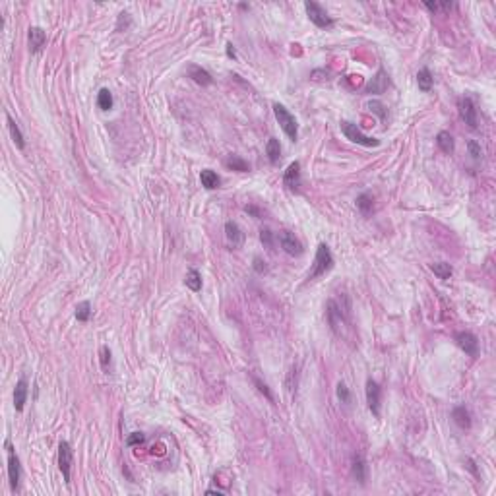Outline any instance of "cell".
<instances>
[{
  "label": "cell",
  "instance_id": "cell-1",
  "mask_svg": "<svg viewBox=\"0 0 496 496\" xmlns=\"http://www.w3.org/2000/svg\"><path fill=\"white\" fill-rule=\"evenodd\" d=\"M333 268V256H331V250L328 248V244H318L316 248V258H314V268L312 272L308 273V279H316L324 273H328Z\"/></svg>",
  "mask_w": 496,
  "mask_h": 496
},
{
  "label": "cell",
  "instance_id": "cell-2",
  "mask_svg": "<svg viewBox=\"0 0 496 496\" xmlns=\"http://www.w3.org/2000/svg\"><path fill=\"white\" fill-rule=\"evenodd\" d=\"M273 115H275V118H277L279 126L283 128V132L289 136V140H291V142H297V138H299V126H297L295 117L285 109V105H281V103H273Z\"/></svg>",
  "mask_w": 496,
  "mask_h": 496
},
{
  "label": "cell",
  "instance_id": "cell-3",
  "mask_svg": "<svg viewBox=\"0 0 496 496\" xmlns=\"http://www.w3.org/2000/svg\"><path fill=\"white\" fill-rule=\"evenodd\" d=\"M341 132L345 134V138H347V140L355 142V144H359V146H364V147L380 146V140H376V138H370V136H364L359 128H357V124H353V122H349V120H343V122H341Z\"/></svg>",
  "mask_w": 496,
  "mask_h": 496
},
{
  "label": "cell",
  "instance_id": "cell-4",
  "mask_svg": "<svg viewBox=\"0 0 496 496\" xmlns=\"http://www.w3.org/2000/svg\"><path fill=\"white\" fill-rule=\"evenodd\" d=\"M304 10H306V16H308V20L316 25V28H320V30H326V28H331L333 25V20H331L330 16H328V12L322 8L318 2H312V0H308V2H304Z\"/></svg>",
  "mask_w": 496,
  "mask_h": 496
},
{
  "label": "cell",
  "instance_id": "cell-5",
  "mask_svg": "<svg viewBox=\"0 0 496 496\" xmlns=\"http://www.w3.org/2000/svg\"><path fill=\"white\" fill-rule=\"evenodd\" d=\"M72 459H74V454H72V446H70L66 440H62L59 444V469L62 477H64V483L70 485V471H72Z\"/></svg>",
  "mask_w": 496,
  "mask_h": 496
},
{
  "label": "cell",
  "instance_id": "cell-6",
  "mask_svg": "<svg viewBox=\"0 0 496 496\" xmlns=\"http://www.w3.org/2000/svg\"><path fill=\"white\" fill-rule=\"evenodd\" d=\"M456 343L461 351H465L469 357H479V340L471 331H459L456 333Z\"/></svg>",
  "mask_w": 496,
  "mask_h": 496
},
{
  "label": "cell",
  "instance_id": "cell-7",
  "mask_svg": "<svg viewBox=\"0 0 496 496\" xmlns=\"http://www.w3.org/2000/svg\"><path fill=\"white\" fill-rule=\"evenodd\" d=\"M6 450H8V479H10V486L16 490L18 485H20L21 465L18 456H16V452H14V448L10 446V442H6Z\"/></svg>",
  "mask_w": 496,
  "mask_h": 496
},
{
  "label": "cell",
  "instance_id": "cell-8",
  "mask_svg": "<svg viewBox=\"0 0 496 496\" xmlns=\"http://www.w3.org/2000/svg\"><path fill=\"white\" fill-rule=\"evenodd\" d=\"M459 117L465 122L469 128L479 126V120H477V109L473 105L471 97H461L459 99Z\"/></svg>",
  "mask_w": 496,
  "mask_h": 496
},
{
  "label": "cell",
  "instance_id": "cell-9",
  "mask_svg": "<svg viewBox=\"0 0 496 496\" xmlns=\"http://www.w3.org/2000/svg\"><path fill=\"white\" fill-rule=\"evenodd\" d=\"M380 399H382V388L378 386V382L370 378L367 382V403L374 417H380Z\"/></svg>",
  "mask_w": 496,
  "mask_h": 496
},
{
  "label": "cell",
  "instance_id": "cell-10",
  "mask_svg": "<svg viewBox=\"0 0 496 496\" xmlns=\"http://www.w3.org/2000/svg\"><path fill=\"white\" fill-rule=\"evenodd\" d=\"M279 243H281V248L289 254V256H301V254L304 252L302 243L293 233H289V231L279 233Z\"/></svg>",
  "mask_w": 496,
  "mask_h": 496
},
{
  "label": "cell",
  "instance_id": "cell-11",
  "mask_svg": "<svg viewBox=\"0 0 496 496\" xmlns=\"http://www.w3.org/2000/svg\"><path fill=\"white\" fill-rule=\"evenodd\" d=\"M388 86H389V78H388V74H386V70L378 68L376 76H374V78L370 80L369 84L364 86V91H367V93L380 95V93H384V91L388 89Z\"/></svg>",
  "mask_w": 496,
  "mask_h": 496
},
{
  "label": "cell",
  "instance_id": "cell-12",
  "mask_svg": "<svg viewBox=\"0 0 496 496\" xmlns=\"http://www.w3.org/2000/svg\"><path fill=\"white\" fill-rule=\"evenodd\" d=\"M326 308H328L326 314H328V322H330L331 330L335 331V333H341V328L345 326V318H343L341 308L335 304V301H328Z\"/></svg>",
  "mask_w": 496,
  "mask_h": 496
},
{
  "label": "cell",
  "instance_id": "cell-13",
  "mask_svg": "<svg viewBox=\"0 0 496 496\" xmlns=\"http://www.w3.org/2000/svg\"><path fill=\"white\" fill-rule=\"evenodd\" d=\"M283 182L291 190H299V186H301V163L299 161H295L287 167V171L283 175Z\"/></svg>",
  "mask_w": 496,
  "mask_h": 496
},
{
  "label": "cell",
  "instance_id": "cell-14",
  "mask_svg": "<svg viewBox=\"0 0 496 496\" xmlns=\"http://www.w3.org/2000/svg\"><path fill=\"white\" fill-rule=\"evenodd\" d=\"M225 237H227V243L231 244L233 248H239L244 241V233L234 221H227L225 223Z\"/></svg>",
  "mask_w": 496,
  "mask_h": 496
},
{
  "label": "cell",
  "instance_id": "cell-15",
  "mask_svg": "<svg viewBox=\"0 0 496 496\" xmlns=\"http://www.w3.org/2000/svg\"><path fill=\"white\" fill-rule=\"evenodd\" d=\"M30 50L31 53H41V49L47 43V33L41 28H30Z\"/></svg>",
  "mask_w": 496,
  "mask_h": 496
},
{
  "label": "cell",
  "instance_id": "cell-16",
  "mask_svg": "<svg viewBox=\"0 0 496 496\" xmlns=\"http://www.w3.org/2000/svg\"><path fill=\"white\" fill-rule=\"evenodd\" d=\"M25 399H28V382L20 378L16 382V389H14V407H16V411H23Z\"/></svg>",
  "mask_w": 496,
  "mask_h": 496
},
{
  "label": "cell",
  "instance_id": "cell-17",
  "mask_svg": "<svg viewBox=\"0 0 496 496\" xmlns=\"http://www.w3.org/2000/svg\"><path fill=\"white\" fill-rule=\"evenodd\" d=\"M188 76L194 80L198 86H212V84H214L212 74H210L207 70L202 68V66H196V64H192V66L188 68Z\"/></svg>",
  "mask_w": 496,
  "mask_h": 496
},
{
  "label": "cell",
  "instance_id": "cell-18",
  "mask_svg": "<svg viewBox=\"0 0 496 496\" xmlns=\"http://www.w3.org/2000/svg\"><path fill=\"white\" fill-rule=\"evenodd\" d=\"M351 473H353V479L359 481L360 485L367 483V463L360 456L353 457V465H351Z\"/></svg>",
  "mask_w": 496,
  "mask_h": 496
},
{
  "label": "cell",
  "instance_id": "cell-19",
  "mask_svg": "<svg viewBox=\"0 0 496 496\" xmlns=\"http://www.w3.org/2000/svg\"><path fill=\"white\" fill-rule=\"evenodd\" d=\"M200 180H202V186L207 188V190H215V188H219V185H221V180H219L217 173L212 171V169H204V171L200 173Z\"/></svg>",
  "mask_w": 496,
  "mask_h": 496
},
{
  "label": "cell",
  "instance_id": "cell-20",
  "mask_svg": "<svg viewBox=\"0 0 496 496\" xmlns=\"http://www.w3.org/2000/svg\"><path fill=\"white\" fill-rule=\"evenodd\" d=\"M452 417H454V421H456V425L459 428H463V430L471 428V415H469V411H467L463 405H459V407L454 409Z\"/></svg>",
  "mask_w": 496,
  "mask_h": 496
},
{
  "label": "cell",
  "instance_id": "cell-21",
  "mask_svg": "<svg viewBox=\"0 0 496 496\" xmlns=\"http://www.w3.org/2000/svg\"><path fill=\"white\" fill-rule=\"evenodd\" d=\"M417 84H419V89H421V91H425V93L432 89V86H434V78H432L430 70H428V68H421V70H419Z\"/></svg>",
  "mask_w": 496,
  "mask_h": 496
},
{
  "label": "cell",
  "instance_id": "cell-22",
  "mask_svg": "<svg viewBox=\"0 0 496 496\" xmlns=\"http://www.w3.org/2000/svg\"><path fill=\"white\" fill-rule=\"evenodd\" d=\"M436 144L438 147L444 151V153H454V138H452V134L450 132H446V130H442V132H438L436 136Z\"/></svg>",
  "mask_w": 496,
  "mask_h": 496
},
{
  "label": "cell",
  "instance_id": "cell-23",
  "mask_svg": "<svg viewBox=\"0 0 496 496\" xmlns=\"http://www.w3.org/2000/svg\"><path fill=\"white\" fill-rule=\"evenodd\" d=\"M266 153H268V157H270V163H277L279 161V157H281V146H279V140H275V138H270L268 140V146H266Z\"/></svg>",
  "mask_w": 496,
  "mask_h": 496
},
{
  "label": "cell",
  "instance_id": "cell-24",
  "mask_svg": "<svg viewBox=\"0 0 496 496\" xmlns=\"http://www.w3.org/2000/svg\"><path fill=\"white\" fill-rule=\"evenodd\" d=\"M8 128H10V136L14 140V144L20 147V149H23L25 147V140H23V134H21L20 126L16 124V120L12 117H8Z\"/></svg>",
  "mask_w": 496,
  "mask_h": 496
},
{
  "label": "cell",
  "instance_id": "cell-25",
  "mask_svg": "<svg viewBox=\"0 0 496 496\" xmlns=\"http://www.w3.org/2000/svg\"><path fill=\"white\" fill-rule=\"evenodd\" d=\"M185 283L188 289H192L194 293H198L200 289H202V275H200V272H198V270H188Z\"/></svg>",
  "mask_w": 496,
  "mask_h": 496
},
{
  "label": "cell",
  "instance_id": "cell-26",
  "mask_svg": "<svg viewBox=\"0 0 496 496\" xmlns=\"http://www.w3.org/2000/svg\"><path fill=\"white\" fill-rule=\"evenodd\" d=\"M225 165L229 167V169H233V171H239V173H248V171H250L248 163L239 155H229L227 157V161H225Z\"/></svg>",
  "mask_w": 496,
  "mask_h": 496
},
{
  "label": "cell",
  "instance_id": "cell-27",
  "mask_svg": "<svg viewBox=\"0 0 496 496\" xmlns=\"http://www.w3.org/2000/svg\"><path fill=\"white\" fill-rule=\"evenodd\" d=\"M97 105L101 111H111L113 109V93L107 88H103L97 93Z\"/></svg>",
  "mask_w": 496,
  "mask_h": 496
},
{
  "label": "cell",
  "instance_id": "cell-28",
  "mask_svg": "<svg viewBox=\"0 0 496 496\" xmlns=\"http://www.w3.org/2000/svg\"><path fill=\"white\" fill-rule=\"evenodd\" d=\"M357 207H359V212L364 217H369L370 214H372V198H370V194H360L359 198H357Z\"/></svg>",
  "mask_w": 496,
  "mask_h": 496
},
{
  "label": "cell",
  "instance_id": "cell-29",
  "mask_svg": "<svg viewBox=\"0 0 496 496\" xmlns=\"http://www.w3.org/2000/svg\"><path fill=\"white\" fill-rule=\"evenodd\" d=\"M430 270L434 272V275H438L440 279H448L450 275H452V266L446 262H438V264H432L430 266Z\"/></svg>",
  "mask_w": 496,
  "mask_h": 496
},
{
  "label": "cell",
  "instance_id": "cell-30",
  "mask_svg": "<svg viewBox=\"0 0 496 496\" xmlns=\"http://www.w3.org/2000/svg\"><path fill=\"white\" fill-rule=\"evenodd\" d=\"M89 314H91V304H89L88 301L80 302L78 306H76V318H78L80 322H88Z\"/></svg>",
  "mask_w": 496,
  "mask_h": 496
},
{
  "label": "cell",
  "instance_id": "cell-31",
  "mask_svg": "<svg viewBox=\"0 0 496 496\" xmlns=\"http://www.w3.org/2000/svg\"><path fill=\"white\" fill-rule=\"evenodd\" d=\"M467 149H469V155L473 157L475 161H479L483 157V149H481V144H477L475 140H469L467 142Z\"/></svg>",
  "mask_w": 496,
  "mask_h": 496
},
{
  "label": "cell",
  "instance_id": "cell-32",
  "mask_svg": "<svg viewBox=\"0 0 496 496\" xmlns=\"http://www.w3.org/2000/svg\"><path fill=\"white\" fill-rule=\"evenodd\" d=\"M101 369L105 370V372L111 370V349H109L107 345L101 347Z\"/></svg>",
  "mask_w": 496,
  "mask_h": 496
},
{
  "label": "cell",
  "instance_id": "cell-33",
  "mask_svg": "<svg viewBox=\"0 0 496 496\" xmlns=\"http://www.w3.org/2000/svg\"><path fill=\"white\" fill-rule=\"evenodd\" d=\"M335 391H337V398H340L341 403H349V401H351V391H349V388L343 384V382H340V384H337V389H335Z\"/></svg>",
  "mask_w": 496,
  "mask_h": 496
},
{
  "label": "cell",
  "instance_id": "cell-34",
  "mask_svg": "<svg viewBox=\"0 0 496 496\" xmlns=\"http://www.w3.org/2000/svg\"><path fill=\"white\" fill-rule=\"evenodd\" d=\"M425 6H427L430 12H438V10H450L454 4L452 2H425Z\"/></svg>",
  "mask_w": 496,
  "mask_h": 496
},
{
  "label": "cell",
  "instance_id": "cell-35",
  "mask_svg": "<svg viewBox=\"0 0 496 496\" xmlns=\"http://www.w3.org/2000/svg\"><path fill=\"white\" fill-rule=\"evenodd\" d=\"M252 380H254V384H256V388H258V391H260V394H264V396L268 398V401H272V403H273V396H272V391H270V388H268V386H266V384H264L258 376H254Z\"/></svg>",
  "mask_w": 496,
  "mask_h": 496
},
{
  "label": "cell",
  "instance_id": "cell-36",
  "mask_svg": "<svg viewBox=\"0 0 496 496\" xmlns=\"http://www.w3.org/2000/svg\"><path fill=\"white\" fill-rule=\"evenodd\" d=\"M260 241H262L268 248H273V246H275V239H273V233L270 231V229H262V231H260Z\"/></svg>",
  "mask_w": 496,
  "mask_h": 496
},
{
  "label": "cell",
  "instance_id": "cell-37",
  "mask_svg": "<svg viewBox=\"0 0 496 496\" xmlns=\"http://www.w3.org/2000/svg\"><path fill=\"white\" fill-rule=\"evenodd\" d=\"M369 109L372 111V113H376V115H378V117L382 118V120H384V118H386V115H388V113H386V107H384V105H382L380 101H370V103H369Z\"/></svg>",
  "mask_w": 496,
  "mask_h": 496
},
{
  "label": "cell",
  "instance_id": "cell-38",
  "mask_svg": "<svg viewBox=\"0 0 496 496\" xmlns=\"http://www.w3.org/2000/svg\"><path fill=\"white\" fill-rule=\"evenodd\" d=\"M144 440H146V436L142 432H132L126 438V446H140V444H144Z\"/></svg>",
  "mask_w": 496,
  "mask_h": 496
},
{
  "label": "cell",
  "instance_id": "cell-39",
  "mask_svg": "<svg viewBox=\"0 0 496 496\" xmlns=\"http://www.w3.org/2000/svg\"><path fill=\"white\" fill-rule=\"evenodd\" d=\"M254 270H256L258 273H266V270H268V268H266V262H264L260 256L254 258Z\"/></svg>",
  "mask_w": 496,
  "mask_h": 496
},
{
  "label": "cell",
  "instance_id": "cell-40",
  "mask_svg": "<svg viewBox=\"0 0 496 496\" xmlns=\"http://www.w3.org/2000/svg\"><path fill=\"white\" fill-rule=\"evenodd\" d=\"M244 212H246V214H250V215H254V217H260V215H262V212H260L256 205H244Z\"/></svg>",
  "mask_w": 496,
  "mask_h": 496
},
{
  "label": "cell",
  "instance_id": "cell-41",
  "mask_svg": "<svg viewBox=\"0 0 496 496\" xmlns=\"http://www.w3.org/2000/svg\"><path fill=\"white\" fill-rule=\"evenodd\" d=\"M227 57L229 59H237V53H234V47L231 43H227Z\"/></svg>",
  "mask_w": 496,
  "mask_h": 496
}]
</instances>
